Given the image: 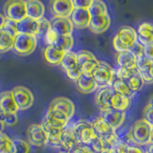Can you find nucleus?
I'll return each instance as SVG.
<instances>
[{
  "instance_id": "nucleus-1",
  "label": "nucleus",
  "mask_w": 153,
  "mask_h": 153,
  "mask_svg": "<svg viewBox=\"0 0 153 153\" xmlns=\"http://www.w3.org/2000/svg\"><path fill=\"white\" fill-rule=\"evenodd\" d=\"M137 33L130 26H123L113 37V47L118 53L129 51L137 41Z\"/></svg>"
},
{
  "instance_id": "nucleus-2",
  "label": "nucleus",
  "mask_w": 153,
  "mask_h": 153,
  "mask_svg": "<svg viewBox=\"0 0 153 153\" xmlns=\"http://www.w3.org/2000/svg\"><path fill=\"white\" fill-rule=\"evenodd\" d=\"M152 126L145 120H139L129 129V136L134 146H146L150 143Z\"/></svg>"
},
{
  "instance_id": "nucleus-3",
  "label": "nucleus",
  "mask_w": 153,
  "mask_h": 153,
  "mask_svg": "<svg viewBox=\"0 0 153 153\" xmlns=\"http://www.w3.org/2000/svg\"><path fill=\"white\" fill-rule=\"evenodd\" d=\"M99 87H111L115 76V71L108 63L104 61H99V64L91 73Z\"/></svg>"
},
{
  "instance_id": "nucleus-4",
  "label": "nucleus",
  "mask_w": 153,
  "mask_h": 153,
  "mask_svg": "<svg viewBox=\"0 0 153 153\" xmlns=\"http://www.w3.org/2000/svg\"><path fill=\"white\" fill-rule=\"evenodd\" d=\"M37 45V40L36 36L17 33L13 37V48L17 55L28 56L31 55L36 50Z\"/></svg>"
},
{
  "instance_id": "nucleus-5",
  "label": "nucleus",
  "mask_w": 153,
  "mask_h": 153,
  "mask_svg": "<svg viewBox=\"0 0 153 153\" xmlns=\"http://www.w3.org/2000/svg\"><path fill=\"white\" fill-rule=\"evenodd\" d=\"M72 128H73L76 140H78L79 143L89 146L90 143L94 139L97 138V135L95 134L92 124L88 121H84V120L78 121L72 126Z\"/></svg>"
},
{
  "instance_id": "nucleus-6",
  "label": "nucleus",
  "mask_w": 153,
  "mask_h": 153,
  "mask_svg": "<svg viewBox=\"0 0 153 153\" xmlns=\"http://www.w3.org/2000/svg\"><path fill=\"white\" fill-rule=\"evenodd\" d=\"M4 16L18 22L27 17L26 16V4L23 0H10L6 2L3 7Z\"/></svg>"
},
{
  "instance_id": "nucleus-7",
  "label": "nucleus",
  "mask_w": 153,
  "mask_h": 153,
  "mask_svg": "<svg viewBox=\"0 0 153 153\" xmlns=\"http://www.w3.org/2000/svg\"><path fill=\"white\" fill-rule=\"evenodd\" d=\"M12 95L18 110H26L33 103V95L27 87L16 86L12 91Z\"/></svg>"
},
{
  "instance_id": "nucleus-8",
  "label": "nucleus",
  "mask_w": 153,
  "mask_h": 153,
  "mask_svg": "<svg viewBox=\"0 0 153 153\" xmlns=\"http://www.w3.org/2000/svg\"><path fill=\"white\" fill-rule=\"evenodd\" d=\"M76 54V66L82 74H91L99 64V61L92 53L86 50L79 51Z\"/></svg>"
},
{
  "instance_id": "nucleus-9",
  "label": "nucleus",
  "mask_w": 153,
  "mask_h": 153,
  "mask_svg": "<svg viewBox=\"0 0 153 153\" xmlns=\"http://www.w3.org/2000/svg\"><path fill=\"white\" fill-rule=\"evenodd\" d=\"M27 137L29 143L35 146H42L48 143L47 135L42 124L33 123L27 129Z\"/></svg>"
},
{
  "instance_id": "nucleus-10",
  "label": "nucleus",
  "mask_w": 153,
  "mask_h": 153,
  "mask_svg": "<svg viewBox=\"0 0 153 153\" xmlns=\"http://www.w3.org/2000/svg\"><path fill=\"white\" fill-rule=\"evenodd\" d=\"M50 5L54 17L69 18L74 10L71 0H54L50 2Z\"/></svg>"
},
{
  "instance_id": "nucleus-11",
  "label": "nucleus",
  "mask_w": 153,
  "mask_h": 153,
  "mask_svg": "<svg viewBox=\"0 0 153 153\" xmlns=\"http://www.w3.org/2000/svg\"><path fill=\"white\" fill-rule=\"evenodd\" d=\"M73 27L78 29H84L89 27L91 16L88 9H74L69 16Z\"/></svg>"
},
{
  "instance_id": "nucleus-12",
  "label": "nucleus",
  "mask_w": 153,
  "mask_h": 153,
  "mask_svg": "<svg viewBox=\"0 0 153 153\" xmlns=\"http://www.w3.org/2000/svg\"><path fill=\"white\" fill-rule=\"evenodd\" d=\"M110 23H111V19H110L109 13H102L97 14V16H91V20L89 24V29L91 32L95 33H102L110 27Z\"/></svg>"
},
{
  "instance_id": "nucleus-13",
  "label": "nucleus",
  "mask_w": 153,
  "mask_h": 153,
  "mask_svg": "<svg viewBox=\"0 0 153 153\" xmlns=\"http://www.w3.org/2000/svg\"><path fill=\"white\" fill-rule=\"evenodd\" d=\"M137 67L139 74L142 76L143 82L147 84L153 83V62L142 56L137 59Z\"/></svg>"
},
{
  "instance_id": "nucleus-14",
  "label": "nucleus",
  "mask_w": 153,
  "mask_h": 153,
  "mask_svg": "<svg viewBox=\"0 0 153 153\" xmlns=\"http://www.w3.org/2000/svg\"><path fill=\"white\" fill-rule=\"evenodd\" d=\"M69 121L70 119L64 113H62L55 108H51V107L48 108L46 113V120H45V122H47L48 123L64 129L68 126Z\"/></svg>"
},
{
  "instance_id": "nucleus-15",
  "label": "nucleus",
  "mask_w": 153,
  "mask_h": 153,
  "mask_svg": "<svg viewBox=\"0 0 153 153\" xmlns=\"http://www.w3.org/2000/svg\"><path fill=\"white\" fill-rule=\"evenodd\" d=\"M113 93L114 91L111 87H104V88H100L97 92V94H96L95 102L100 112L111 109L110 100H111Z\"/></svg>"
},
{
  "instance_id": "nucleus-16",
  "label": "nucleus",
  "mask_w": 153,
  "mask_h": 153,
  "mask_svg": "<svg viewBox=\"0 0 153 153\" xmlns=\"http://www.w3.org/2000/svg\"><path fill=\"white\" fill-rule=\"evenodd\" d=\"M51 29L55 31L59 36L71 35L73 32V24L69 18L64 17H54L50 21Z\"/></svg>"
},
{
  "instance_id": "nucleus-17",
  "label": "nucleus",
  "mask_w": 153,
  "mask_h": 153,
  "mask_svg": "<svg viewBox=\"0 0 153 153\" xmlns=\"http://www.w3.org/2000/svg\"><path fill=\"white\" fill-rule=\"evenodd\" d=\"M49 107L55 108L59 110V111L64 113L69 119H71L75 114V104L71 100L64 97H59L53 100Z\"/></svg>"
},
{
  "instance_id": "nucleus-18",
  "label": "nucleus",
  "mask_w": 153,
  "mask_h": 153,
  "mask_svg": "<svg viewBox=\"0 0 153 153\" xmlns=\"http://www.w3.org/2000/svg\"><path fill=\"white\" fill-rule=\"evenodd\" d=\"M91 124L93 126L95 134L100 139H104L114 133H116V130L110 126L102 116L94 119Z\"/></svg>"
},
{
  "instance_id": "nucleus-19",
  "label": "nucleus",
  "mask_w": 153,
  "mask_h": 153,
  "mask_svg": "<svg viewBox=\"0 0 153 153\" xmlns=\"http://www.w3.org/2000/svg\"><path fill=\"white\" fill-rule=\"evenodd\" d=\"M26 4V16L27 17L38 21L43 18L45 13V6L42 2L37 0H28L25 1Z\"/></svg>"
},
{
  "instance_id": "nucleus-20",
  "label": "nucleus",
  "mask_w": 153,
  "mask_h": 153,
  "mask_svg": "<svg viewBox=\"0 0 153 153\" xmlns=\"http://www.w3.org/2000/svg\"><path fill=\"white\" fill-rule=\"evenodd\" d=\"M137 39L143 46L153 43V23L142 22L137 29Z\"/></svg>"
},
{
  "instance_id": "nucleus-21",
  "label": "nucleus",
  "mask_w": 153,
  "mask_h": 153,
  "mask_svg": "<svg viewBox=\"0 0 153 153\" xmlns=\"http://www.w3.org/2000/svg\"><path fill=\"white\" fill-rule=\"evenodd\" d=\"M100 116L106 121V123L110 126L116 130L117 128L122 126L123 123H124V120H126V112L117 111V110H114V109H108L106 111L102 112Z\"/></svg>"
},
{
  "instance_id": "nucleus-22",
  "label": "nucleus",
  "mask_w": 153,
  "mask_h": 153,
  "mask_svg": "<svg viewBox=\"0 0 153 153\" xmlns=\"http://www.w3.org/2000/svg\"><path fill=\"white\" fill-rule=\"evenodd\" d=\"M76 85L79 92L84 94L92 93L99 87L91 74H81L78 80L76 81Z\"/></svg>"
},
{
  "instance_id": "nucleus-23",
  "label": "nucleus",
  "mask_w": 153,
  "mask_h": 153,
  "mask_svg": "<svg viewBox=\"0 0 153 153\" xmlns=\"http://www.w3.org/2000/svg\"><path fill=\"white\" fill-rule=\"evenodd\" d=\"M18 108L14 102L11 91H5L0 94V112L6 114H16Z\"/></svg>"
},
{
  "instance_id": "nucleus-24",
  "label": "nucleus",
  "mask_w": 153,
  "mask_h": 153,
  "mask_svg": "<svg viewBox=\"0 0 153 153\" xmlns=\"http://www.w3.org/2000/svg\"><path fill=\"white\" fill-rule=\"evenodd\" d=\"M79 143L76 140V137L73 131V128H72V126H67L63 129V131H62L60 142H59V146L64 148L65 150H67V152H69L71 149H73L76 145H79Z\"/></svg>"
},
{
  "instance_id": "nucleus-25",
  "label": "nucleus",
  "mask_w": 153,
  "mask_h": 153,
  "mask_svg": "<svg viewBox=\"0 0 153 153\" xmlns=\"http://www.w3.org/2000/svg\"><path fill=\"white\" fill-rule=\"evenodd\" d=\"M42 126L44 128V131L47 135V140H48L47 143H50L53 146H59V142L63 129L56 127L55 126H52V124L48 123L47 122L43 123Z\"/></svg>"
},
{
  "instance_id": "nucleus-26",
  "label": "nucleus",
  "mask_w": 153,
  "mask_h": 153,
  "mask_svg": "<svg viewBox=\"0 0 153 153\" xmlns=\"http://www.w3.org/2000/svg\"><path fill=\"white\" fill-rule=\"evenodd\" d=\"M64 54L65 52L63 50H61L60 48L54 45V46H47L46 49L44 50V53H43V56H44L45 60L49 64L59 65L62 59H63Z\"/></svg>"
},
{
  "instance_id": "nucleus-27",
  "label": "nucleus",
  "mask_w": 153,
  "mask_h": 153,
  "mask_svg": "<svg viewBox=\"0 0 153 153\" xmlns=\"http://www.w3.org/2000/svg\"><path fill=\"white\" fill-rule=\"evenodd\" d=\"M16 28L18 33H24V35L36 36L37 33V21L25 17L22 20L16 22Z\"/></svg>"
},
{
  "instance_id": "nucleus-28",
  "label": "nucleus",
  "mask_w": 153,
  "mask_h": 153,
  "mask_svg": "<svg viewBox=\"0 0 153 153\" xmlns=\"http://www.w3.org/2000/svg\"><path fill=\"white\" fill-rule=\"evenodd\" d=\"M119 68H136L137 57L130 51L118 53L116 56Z\"/></svg>"
},
{
  "instance_id": "nucleus-29",
  "label": "nucleus",
  "mask_w": 153,
  "mask_h": 153,
  "mask_svg": "<svg viewBox=\"0 0 153 153\" xmlns=\"http://www.w3.org/2000/svg\"><path fill=\"white\" fill-rule=\"evenodd\" d=\"M131 104V99H128L126 97H123L117 93H113L111 100H110V106L111 109L117 110V111L126 112V110L128 109V107Z\"/></svg>"
},
{
  "instance_id": "nucleus-30",
  "label": "nucleus",
  "mask_w": 153,
  "mask_h": 153,
  "mask_svg": "<svg viewBox=\"0 0 153 153\" xmlns=\"http://www.w3.org/2000/svg\"><path fill=\"white\" fill-rule=\"evenodd\" d=\"M111 88L113 89L115 93L123 96V97H126L128 99H131L133 96L135 95V92H133L130 89V87H129L128 84L126 83V81L119 79H114L113 83L111 85Z\"/></svg>"
},
{
  "instance_id": "nucleus-31",
  "label": "nucleus",
  "mask_w": 153,
  "mask_h": 153,
  "mask_svg": "<svg viewBox=\"0 0 153 153\" xmlns=\"http://www.w3.org/2000/svg\"><path fill=\"white\" fill-rule=\"evenodd\" d=\"M13 48V36L8 33L0 30V53H5Z\"/></svg>"
},
{
  "instance_id": "nucleus-32",
  "label": "nucleus",
  "mask_w": 153,
  "mask_h": 153,
  "mask_svg": "<svg viewBox=\"0 0 153 153\" xmlns=\"http://www.w3.org/2000/svg\"><path fill=\"white\" fill-rule=\"evenodd\" d=\"M56 46L60 48V49L63 50L65 53L70 52L71 49L74 46V38H73V36H72V35L59 36Z\"/></svg>"
},
{
  "instance_id": "nucleus-33",
  "label": "nucleus",
  "mask_w": 153,
  "mask_h": 153,
  "mask_svg": "<svg viewBox=\"0 0 153 153\" xmlns=\"http://www.w3.org/2000/svg\"><path fill=\"white\" fill-rule=\"evenodd\" d=\"M60 65L62 66L65 71L66 70H69L71 68H74V67H76V54L74 52H66L64 56H63V59H62L61 62H60Z\"/></svg>"
},
{
  "instance_id": "nucleus-34",
  "label": "nucleus",
  "mask_w": 153,
  "mask_h": 153,
  "mask_svg": "<svg viewBox=\"0 0 153 153\" xmlns=\"http://www.w3.org/2000/svg\"><path fill=\"white\" fill-rule=\"evenodd\" d=\"M138 73V67L136 68H118L117 71H115V76L116 79L126 81Z\"/></svg>"
},
{
  "instance_id": "nucleus-35",
  "label": "nucleus",
  "mask_w": 153,
  "mask_h": 153,
  "mask_svg": "<svg viewBox=\"0 0 153 153\" xmlns=\"http://www.w3.org/2000/svg\"><path fill=\"white\" fill-rule=\"evenodd\" d=\"M88 11L90 13L91 16L108 13L106 4H105L103 1H100V0H93L91 6L88 8Z\"/></svg>"
},
{
  "instance_id": "nucleus-36",
  "label": "nucleus",
  "mask_w": 153,
  "mask_h": 153,
  "mask_svg": "<svg viewBox=\"0 0 153 153\" xmlns=\"http://www.w3.org/2000/svg\"><path fill=\"white\" fill-rule=\"evenodd\" d=\"M0 153H13V143L6 134L0 133Z\"/></svg>"
},
{
  "instance_id": "nucleus-37",
  "label": "nucleus",
  "mask_w": 153,
  "mask_h": 153,
  "mask_svg": "<svg viewBox=\"0 0 153 153\" xmlns=\"http://www.w3.org/2000/svg\"><path fill=\"white\" fill-rule=\"evenodd\" d=\"M126 83L128 84V86L130 87V89L133 91V92H138L140 91L145 82L142 79V76H140V74H136L135 76H133L132 78H130L128 80H126Z\"/></svg>"
},
{
  "instance_id": "nucleus-38",
  "label": "nucleus",
  "mask_w": 153,
  "mask_h": 153,
  "mask_svg": "<svg viewBox=\"0 0 153 153\" xmlns=\"http://www.w3.org/2000/svg\"><path fill=\"white\" fill-rule=\"evenodd\" d=\"M13 153H30L31 147L30 143L26 141L16 139L13 141Z\"/></svg>"
},
{
  "instance_id": "nucleus-39",
  "label": "nucleus",
  "mask_w": 153,
  "mask_h": 153,
  "mask_svg": "<svg viewBox=\"0 0 153 153\" xmlns=\"http://www.w3.org/2000/svg\"><path fill=\"white\" fill-rule=\"evenodd\" d=\"M51 29V23L50 21L46 19L45 17H43L37 21V33L36 36H44L46 35V33Z\"/></svg>"
},
{
  "instance_id": "nucleus-40",
  "label": "nucleus",
  "mask_w": 153,
  "mask_h": 153,
  "mask_svg": "<svg viewBox=\"0 0 153 153\" xmlns=\"http://www.w3.org/2000/svg\"><path fill=\"white\" fill-rule=\"evenodd\" d=\"M2 30L8 33L10 36H12L13 37L18 33L17 28H16V22L13 20H11V19H8V18L5 19V23H4Z\"/></svg>"
},
{
  "instance_id": "nucleus-41",
  "label": "nucleus",
  "mask_w": 153,
  "mask_h": 153,
  "mask_svg": "<svg viewBox=\"0 0 153 153\" xmlns=\"http://www.w3.org/2000/svg\"><path fill=\"white\" fill-rule=\"evenodd\" d=\"M143 120L153 127V97L150 99L146 108L143 109Z\"/></svg>"
},
{
  "instance_id": "nucleus-42",
  "label": "nucleus",
  "mask_w": 153,
  "mask_h": 153,
  "mask_svg": "<svg viewBox=\"0 0 153 153\" xmlns=\"http://www.w3.org/2000/svg\"><path fill=\"white\" fill-rule=\"evenodd\" d=\"M0 120L5 124V126H16V123L18 122V118L16 114H6L0 112Z\"/></svg>"
},
{
  "instance_id": "nucleus-43",
  "label": "nucleus",
  "mask_w": 153,
  "mask_h": 153,
  "mask_svg": "<svg viewBox=\"0 0 153 153\" xmlns=\"http://www.w3.org/2000/svg\"><path fill=\"white\" fill-rule=\"evenodd\" d=\"M44 38H45V41L48 44V46H54L56 44L59 35H57L55 31H53L52 29H50V30L46 33V35L44 36Z\"/></svg>"
},
{
  "instance_id": "nucleus-44",
  "label": "nucleus",
  "mask_w": 153,
  "mask_h": 153,
  "mask_svg": "<svg viewBox=\"0 0 153 153\" xmlns=\"http://www.w3.org/2000/svg\"><path fill=\"white\" fill-rule=\"evenodd\" d=\"M69 153H95L88 145H83V143H79L76 145L73 149H71Z\"/></svg>"
},
{
  "instance_id": "nucleus-45",
  "label": "nucleus",
  "mask_w": 153,
  "mask_h": 153,
  "mask_svg": "<svg viewBox=\"0 0 153 153\" xmlns=\"http://www.w3.org/2000/svg\"><path fill=\"white\" fill-rule=\"evenodd\" d=\"M74 9H88L93 0H71Z\"/></svg>"
},
{
  "instance_id": "nucleus-46",
  "label": "nucleus",
  "mask_w": 153,
  "mask_h": 153,
  "mask_svg": "<svg viewBox=\"0 0 153 153\" xmlns=\"http://www.w3.org/2000/svg\"><path fill=\"white\" fill-rule=\"evenodd\" d=\"M66 75L67 76H68V79H71V80H73V81H76L78 80V79L80 76V75L82 74L80 72V70L79 69V67L76 66V67H74V68H71L69 70H66Z\"/></svg>"
},
{
  "instance_id": "nucleus-47",
  "label": "nucleus",
  "mask_w": 153,
  "mask_h": 153,
  "mask_svg": "<svg viewBox=\"0 0 153 153\" xmlns=\"http://www.w3.org/2000/svg\"><path fill=\"white\" fill-rule=\"evenodd\" d=\"M129 51H130L132 54L137 57V59H139V57L143 56V45L141 44V43L137 40L135 43H134V45L130 48V50Z\"/></svg>"
},
{
  "instance_id": "nucleus-48",
  "label": "nucleus",
  "mask_w": 153,
  "mask_h": 153,
  "mask_svg": "<svg viewBox=\"0 0 153 153\" xmlns=\"http://www.w3.org/2000/svg\"><path fill=\"white\" fill-rule=\"evenodd\" d=\"M111 149H112V153H127L128 145H126L123 141H119Z\"/></svg>"
},
{
  "instance_id": "nucleus-49",
  "label": "nucleus",
  "mask_w": 153,
  "mask_h": 153,
  "mask_svg": "<svg viewBox=\"0 0 153 153\" xmlns=\"http://www.w3.org/2000/svg\"><path fill=\"white\" fill-rule=\"evenodd\" d=\"M89 146L91 147V149H92L95 153H100V151L103 149L102 142L100 141V139L98 137L96 139H94V140L90 143Z\"/></svg>"
},
{
  "instance_id": "nucleus-50",
  "label": "nucleus",
  "mask_w": 153,
  "mask_h": 153,
  "mask_svg": "<svg viewBox=\"0 0 153 153\" xmlns=\"http://www.w3.org/2000/svg\"><path fill=\"white\" fill-rule=\"evenodd\" d=\"M143 56L153 62V43L143 46Z\"/></svg>"
},
{
  "instance_id": "nucleus-51",
  "label": "nucleus",
  "mask_w": 153,
  "mask_h": 153,
  "mask_svg": "<svg viewBox=\"0 0 153 153\" xmlns=\"http://www.w3.org/2000/svg\"><path fill=\"white\" fill-rule=\"evenodd\" d=\"M127 153H145V151L138 146H128Z\"/></svg>"
},
{
  "instance_id": "nucleus-52",
  "label": "nucleus",
  "mask_w": 153,
  "mask_h": 153,
  "mask_svg": "<svg viewBox=\"0 0 153 153\" xmlns=\"http://www.w3.org/2000/svg\"><path fill=\"white\" fill-rule=\"evenodd\" d=\"M5 19H6V17L4 16V14L0 13V30H2V28H3V26H4Z\"/></svg>"
},
{
  "instance_id": "nucleus-53",
  "label": "nucleus",
  "mask_w": 153,
  "mask_h": 153,
  "mask_svg": "<svg viewBox=\"0 0 153 153\" xmlns=\"http://www.w3.org/2000/svg\"><path fill=\"white\" fill-rule=\"evenodd\" d=\"M147 149H146V153H153V143H148L147 145Z\"/></svg>"
},
{
  "instance_id": "nucleus-54",
  "label": "nucleus",
  "mask_w": 153,
  "mask_h": 153,
  "mask_svg": "<svg viewBox=\"0 0 153 153\" xmlns=\"http://www.w3.org/2000/svg\"><path fill=\"white\" fill-rule=\"evenodd\" d=\"M100 153H112L111 148H103V149L100 151Z\"/></svg>"
},
{
  "instance_id": "nucleus-55",
  "label": "nucleus",
  "mask_w": 153,
  "mask_h": 153,
  "mask_svg": "<svg viewBox=\"0 0 153 153\" xmlns=\"http://www.w3.org/2000/svg\"><path fill=\"white\" fill-rule=\"evenodd\" d=\"M4 127H5V124L1 122V120H0V133H2V132H3Z\"/></svg>"
},
{
  "instance_id": "nucleus-56",
  "label": "nucleus",
  "mask_w": 153,
  "mask_h": 153,
  "mask_svg": "<svg viewBox=\"0 0 153 153\" xmlns=\"http://www.w3.org/2000/svg\"><path fill=\"white\" fill-rule=\"evenodd\" d=\"M150 143H153V127H152V129H151V135H150Z\"/></svg>"
},
{
  "instance_id": "nucleus-57",
  "label": "nucleus",
  "mask_w": 153,
  "mask_h": 153,
  "mask_svg": "<svg viewBox=\"0 0 153 153\" xmlns=\"http://www.w3.org/2000/svg\"><path fill=\"white\" fill-rule=\"evenodd\" d=\"M59 153H69V152H66V151H62V152H59Z\"/></svg>"
}]
</instances>
